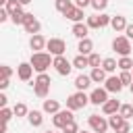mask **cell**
<instances>
[{
	"mask_svg": "<svg viewBox=\"0 0 133 133\" xmlns=\"http://www.w3.org/2000/svg\"><path fill=\"white\" fill-rule=\"evenodd\" d=\"M54 62V58H50L48 52H33L31 58H29V64L33 66V71L37 73H46V69Z\"/></svg>",
	"mask_w": 133,
	"mask_h": 133,
	"instance_id": "cell-1",
	"label": "cell"
},
{
	"mask_svg": "<svg viewBox=\"0 0 133 133\" xmlns=\"http://www.w3.org/2000/svg\"><path fill=\"white\" fill-rule=\"evenodd\" d=\"M87 104H89V98L85 96V91H77L66 98V110H79V108H85Z\"/></svg>",
	"mask_w": 133,
	"mask_h": 133,
	"instance_id": "cell-2",
	"label": "cell"
},
{
	"mask_svg": "<svg viewBox=\"0 0 133 133\" xmlns=\"http://www.w3.org/2000/svg\"><path fill=\"white\" fill-rule=\"evenodd\" d=\"M112 50H114L116 54H121V56H129V54H131V42H129V37H127V35L114 37V39H112Z\"/></svg>",
	"mask_w": 133,
	"mask_h": 133,
	"instance_id": "cell-3",
	"label": "cell"
},
{
	"mask_svg": "<svg viewBox=\"0 0 133 133\" xmlns=\"http://www.w3.org/2000/svg\"><path fill=\"white\" fill-rule=\"evenodd\" d=\"M46 48H48L50 54H54V56H64L66 44H64V39H60V37H50L48 44H46Z\"/></svg>",
	"mask_w": 133,
	"mask_h": 133,
	"instance_id": "cell-4",
	"label": "cell"
},
{
	"mask_svg": "<svg viewBox=\"0 0 133 133\" xmlns=\"http://www.w3.org/2000/svg\"><path fill=\"white\" fill-rule=\"evenodd\" d=\"M87 123H89V127L94 129V133H104V131L110 127V125H108V121H106L104 116H100V114H89Z\"/></svg>",
	"mask_w": 133,
	"mask_h": 133,
	"instance_id": "cell-5",
	"label": "cell"
},
{
	"mask_svg": "<svg viewBox=\"0 0 133 133\" xmlns=\"http://www.w3.org/2000/svg\"><path fill=\"white\" fill-rule=\"evenodd\" d=\"M52 66L56 69V73L58 75H69L71 73V69H73V62H69L64 56H54V62H52Z\"/></svg>",
	"mask_w": 133,
	"mask_h": 133,
	"instance_id": "cell-6",
	"label": "cell"
},
{
	"mask_svg": "<svg viewBox=\"0 0 133 133\" xmlns=\"http://www.w3.org/2000/svg\"><path fill=\"white\" fill-rule=\"evenodd\" d=\"M71 121H75L73 118V110H58L54 116H52V123H54V127H58V129H62L66 123H71Z\"/></svg>",
	"mask_w": 133,
	"mask_h": 133,
	"instance_id": "cell-7",
	"label": "cell"
},
{
	"mask_svg": "<svg viewBox=\"0 0 133 133\" xmlns=\"http://www.w3.org/2000/svg\"><path fill=\"white\" fill-rule=\"evenodd\" d=\"M89 102L96 104V106L106 104V102H108V91H106V87H96V89L91 91V96H89Z\"/></svg>",
	"mask_w": 133,
	"mask_h": 133,
	"instance_id": "cell-8",
	"label": "cell"
},
{
	"mask_svg": "<svg viewBox=\"0 0 133 133\" xmlns=\"http://www.w3.org/2000/svg\"><path fill=\"white\" fill-rule=\"evenodd\" d=\"M17 75H19V79L29 81V79H31V75H33V66H31L29 62H21V64L17 66Z\"/></svg>",
	"mask_w": 133,
	"mask_h": 133,
	"instance_id": "cell-9",
	"label": "cell"
},
{
	"mask_svg": "<svg viewBox=\"0 0 133 133\" xmlns=\"http://www.w3.org/2000/svg\"><path fill=\"white\" fill-rule=\"evenodd\" d=\"M104 87H106V91L118 94V91L123 89V83H121V79H118V77H108V79L104 81Z\"/></svg>",
	"mask_w": 133,
	"mask_h": 133,
	"instance_id": "cell-10",
	"label": "cell"
},
{
	"mask_svg": "<svg viewBox=\"0 0 133 133\" xmlns=\"http://www.w3.org/2000/svg\"><path fill=\"white\" fill-rule=\"evenodd\" d=\"M46 44H48V39L44 37V35H31V42H29V46H31V50H35V52H42L44 48H46Z\"/></svg>",
	"mask_w": 133,
	"mask_h": 133,
	"instance_id": "cell-11",
	"label": "cell"
},
{
	"mask_svg": "<svg viewBox=\"0 0 133 133\" xmlns=\"http://www.w3.org/2000/svg\"><path fill=\"white\" fill-rule=\"evenodd\" d=\"M87 33H89L87 23H75V25H73V35H75V37L85 39V37H87Z\"/></svg>",
	"mask_w": 133,
	"mask_h": 133,
	"instance_id": "cell-12",
	"label": "cell"
},
{
	"mask_svg": "<svg viewBox=\"0 0 133 133\" xmlns=\"http://www.w3.org/2000/svg\"><path fill=\"white\" fill-rule=\"evenodd\" d=\"M77 50H79V54H83V56H89V54H91V50H94V42H91L89 37H85V39H79V46H77Z\"/></svg>",
	"mask_w": 133,
	"mask_h": 133,
	"instance_id": "cell-13",
	"label": "cell"
},
{
	"mask_svg": "<svg viewBox=\"0 0 133 133\" xmlns=\"http://www.w3.org/2000/svg\"><path fill=\"white\" fill-rule=\"evenodd\" d=\"M64 17H66V19H71L73 23H83V17H85V15H83V8L73 6V8H71V10L64 15Z\"/></svg>",
	"mask_w": 133,
	"mask_h": 133,
	"instance_id": "cell-14",
	"label": "cell"
},
{
	"mask_svg": "<svg viewBox=\"0 0 133 133\" xmlns=\"http://www.w3.org/2000/svg\"><path fill=\"white\" fill-rule=\"evenodd\" d=\"M127 21H125V17H121V15H116V17H112L110 19V27L114 29V31H125L127 29Z\"/></svg>",
	"mask_w": 133,
	"mask_h": 133,
	"instance_id": "cell-15",
	"label": "cell"
},
{
	"mask_svg": "<svg viewBox=\"0 0 133 133\" xmlns=\"http://www.w3.org/2000/svg\"><path fill=\"white\" fill-rule=\"evenodd\" d=\"M89 85H91V77H89V75H79V77L75 79V87H77V91H85Z\"/></svg>",
	"mask_w": 133,
	"mask_h": 133,
	"instance_id": "cell-16",
	"label": "cell"
},
{
	"mask_svg": "<svg viewBox=\"0 0 133 133\" xmlns=\"http://www.w3.org/2000/svg\"><path fill=\"white\" fill-rule=\"evenodd\" d=\"M102 110H104V114H116L121 110V102L118 100H108L106 104H102Z\"/></svg>",
	"mask_w": 133,
	"mask_h": 133,
	"instance_id": "cell-17",
	"label": "cell"
},
{
	"mask_svg": "<svg viewBox=\"0 0 133 133\" xmlns=\"http://www.w3.org/2000/svg\"><path fill=\"white\" fill-rule=\"evenodd\" d=\"M89 77H91V81H94V83H104V81L108 79V77H106V71H104V69H100V66H98V69H91Z\"/></svg>",
	"mask_w": 133,
	"mask_h": 133,
	"instance_id": "cell-18",
	"label": "cell"
},
{
	"mask_svg": "<svg viewBox=\"0 0 133 133\" xmlns=\"http://www.w3.org/2000/svg\"><path fill=\"white\" fill-rule=\"evenodd\" d=\"M27 121H29V125H31V127H39V125L44 123V116H42V112H39V110H31V112L27 114Z\"/></svg>",
	"mask_w": 133,
	"mask_h": 133,
	"instance_id": "cell-19",
	"label": "cell"
},
{
	"mask_svg": "<svg viewBox=\"0 0 133 133\" xmlns=\"http://www.w3.org/2000/svg\"><path fill=\"white\" fill-rule=\"evenodd\" d=\"M85 66H89V58H87V56L79 54V56L73 58V69H81V71H83Z\"/></svg>",
	"mask_w": 133,
	"mask_h": 133,
	"instance_id": "cell-20",
	"label": "cell"
},
{
	"mask_svg": "<svg viewBox=\"0 0 133 133\" xmlns=\"http://www.w3.org/2000/svg\"><path fill=\"white\" fill-rule=\"evenodd\" d=\"M60 110V104L56 100H44V112H50V114H56Z\"/></svg>",
	"mask_w": 133,
	"mask_h": 133,
	"instance_id": "cell-21",
	"label": "cell"
},
{
	"mask_svg": "<svg viewBox=\"0 0 133 133\" xmlns=\"http://www.w3.org/2000/svg\"><path fill=\"white\" fill-rule=\"evenodd\" d=\"M23 27H25V31H27V33H31V35H37L42 25H39V21H37V19H33L31 23H27V25H23Z\"/></svg>",
	"mask_w": 133,
	"mask_h": 133,
	"instance_id": "cell-22",
	"label": "cell"
},
{
	"mask_svg": "<svg viewBox=\"0 0 133 133\" xmlns=\"http://www.w3.org/2000/svg\"><path fill=\"white\" fill-rule=\"evenodd\" d=\"M116 66H118V62H116L114 58H104V60H102V69H104L106 73H112V71H116Z\"/></svg>",
	"mask_w": 133,
	"mask_h": 133,
	"instance_id": "cell-23",
	"label": "cell"
},
{
	"mask_svg": "<svg viewBox=\"0 0 133 133\" xmlns=\"http://www.w3.org/2000/svg\"><path fill=\"white\" fill-rule=\"evenodd\" d=\"M123 123H125V118H123V116H121L118 112H116V114H110V118H108V125H110V127H112L114 131H116V129H118V127H121Z\"/></svg>",
	"mask_w": 133,
	"mask_h": 133,
	"instance_id": "cell-24",
	"label": "cell"
},
{
	"mask_svg": "<svg viewBox=\"0 0 133 133\" xmlns=\"http://www.w3.org/2000/svg\"><path fill=\"white\" fill-rule=\"evenodd\" d=\"M54 4H56V10H60L62 15H66V12H69V10L73 8V4H71V0H56Z\"/></svg>",
	"mask_w": 133,
	"mask_h": 133,
	"instance_id": "cell-25",
	"label": "cell"
},
{
	"mask_svg": "<svg viewBox=\"0 0 133 133\" xmlns=\"http://www.w3.org/2000/svg\"><path fill=\"white\" fill-rule=\"evenodd\" d=\"M118 69H121V71H131V69H133V60H131L129 56H121V60H118Z\"/></svg>",
	"mask_w": 133,
	"mask_h": 133,
	"instance_id": "cell-26",
	"label": "cell"
},
{
	"mask_svg": "<svg viewBox=\"0 0 133 133\" xmlns=\"http://www.w3.org/2000/svg\"><path fill=\"white\" fill-rule=\"evenodd\" d=\"M2 8H6L10 15H15V12H19V10H21V2H19V0H8V2H6V6H2Z\"/></svg>",
	"mask_w": 133,
	"mask_h": 133,
	"instance_id": "cell-27",
	"label": "cell"
},
{
	"mask_svg": "<svg viewBox=\"0 0 133 133\" xmlns=\"http://www.w3.org/2000/svg\"><path fill=\"white\" fill-rule=\"evenodd\" d=\"M118 114H121L125 121H127V118H131V116H133V106H131V104H121Z\"/></svg>",
	"mask_w": 133,
	"mask_h": 133,
	"instance_id": "cell-28",
	"label": "cell"
},
{
	"mask_svg": "<svg viewBox=\"0 0 133 133\" xmlns=\"http://www.w3.org/2000/svg\"><path fill=\"white\" fill-rule=\"evenodd\" d=\"M12 112H15V116H27V114H29V110H27V106H25L23 102H19V104H15V108H12Z\"/></svg>",
	"mask_w": 133,
	"mask_h": 133,
	"instance_id": "cell-29",
	"label": "cell"
},
{
	"mask_svg": "<svg viewBox=\"0 0 133 133\" xmlns=\"http://www.w3.org/2000/svg\"><path fill=\"white\" fill-rule=\"evenodd\" d=\"M87 27L89 29H100V15H89L87 17Z\"/></svg>",
	"mask_w": 133,
	"mask_h": 133,
	"instance_id": "cell-30",
	"label": "cell"
},
{
	"mask_svg": "<svg viewBox=\"0 0 133 133\" xmlns=\"http://www.w3.org/2000/svg\"><path fill=\"white\" fill-rule=\"evenodd\" d=\"M48 85H37V83H33V91H35V96L37 98H46L48 96Z\"/></svg>",
	"mask_w": 133,
	"mask_h": 133,
	"instance_id": "cell-31",
	"label": "cell"
},
{
	"mask_svg": "<svg viewBox=\"0 0 133 133\" xmlns=\"http://www.w3.org/2000/svg\"><path fill=\"white\" fill-rule=\"evenodd\" d=\"M118 79H121V83H123V85H131V83H133V75H131L129 71H121Z\"/></svg>",
	"mask_w": 133,
	"mask_h": 133,
	"instance_id": "cell-32",
	"label": "cell"
},
{
	"mask_svg": "<svg viewBox=\"0 0 133 133\" xmlns=\"http://www.w3.org/2000/svg\"><path fill=\"white\" fill-rule=\"evenodd\" d=\"M10 21H12L15 25H23V23H25V12H23V10H19V12L10 15Z\"/></svg>",
	"mask_w": 133,
	"mask_h": 133,
	"instance_id": "cell-33",
	"label": "cell"
},
{
	"mask_svg": "<svg viewBox=\"0 0 133 133\" xmlns=\"http://www.w3.org/2000/svg\"><path fill=\"white\" fill-rule=\"evenodd\" d=\"M33 83H37V85H48V87H50V83H52V81H50V77H48L46 73H39V75H37V79H35Z\"/></svg>",
	"mask_w": 133,
	"mask_h": 133,
	"instance_id": "cell-34",
	"label": "cell"
},
{
	"mask_svg": "<svg viewBox=\"0 0 133 133\" xmlns=\"http://www.w3.org/2000/svg\"><path fill=\"white\" fill-rule=\"evenodd\" d=\"M62 133H79V127H77V123H75V121L66 123V125L62 127Z\"/></svg>",
	"mask_w": 133,
	"mask_h": 133,
	"instance_id": "cell-35",
	"label": "cell"
},
{
	"mask_svg": "<svg viewBox=\"0 0 133 133\" xmlns=\"http://www.w3.org/2000/svg\"><path fill=\"white\" fill-rule=\"evenodd\" d=\"M87 58H89V66H91V69H98V66H100V54H94V52H91Z\"/></svg>",
	"mask_w": 133,
	"mask_h": 133,
	"instance_id": "cell-36",
	"label": "cell"
},
{
	"mask_svg": "<svg viewBox=\"0 0 133 133\" xmlns=\"http://www.w3.org/2000/svg\"><path fill=\"white\" fill-rule=\"evenodd\" d=\"M12 114H15V112H12L10 108H2V110H0V118H2V123H8Z\"/></svg>",
	"mask_w": 133,
	"mask_h": 133,
	"instance_id": "cell-37",
	"label": "cell"
},
{
	"mask_svg": "<svg viewBox=\"0 0 133 133\" xmlns=\"http://www.w3.org/2000/svg\"><path fill=\"white\" fill-rule=\"evenodd\" d=\"M106 4H108V0H91V6H94L96 10H104Z\"/></svg>",
	"mask_w": 133,
	"mask_h": 133,
	"instance_id": "cell-38",
	"label": "cell"
},
{
	"mask_svg": "<svg viewBox=\"0 0 133 133\" xmlns=\"http://www.w3.org/2000/svg\"><path fill=\"white\" fill-rule=\"evenodd\" d=\"M110 19L112 17H108V15H100V29L106 27V25H110Z\"/></svg>",
	"mask_w": 133,
	"mask_h": 133,
	"instance_id": "cell-39",
	"label": "cell"
},
{
	"mask_svg": "<svg viewBox=\"0 0 133 133\" xmlns=\"http://www.w3.org/2000/svg\"><path fill=\"white\" fill-rule=\"evenodd\" d=\"M10 75H12V69L6 66V64H2V79H10Z\"/></svg>",
	"mask_w": 133,
	"mask_h": 133,
	"instance_id": "cell-40",
	"label": "cell"
},
{
	"mask_svg": "<svg viewBox=\"0 0 133 133\" xmlns=\"http://www.w3.org/2000/svg\"><path fill=\"white\" fill-rule=\"evenodd\" d=\"M129 131H131V125H129V121H125V123H123V125L116 129V133H129Z\"/></svg>",
	"mask_w": 133,
	"mask_h": 133,
	"instance_id": "cell-41",
	"label": "cell"
},
{
	"mask_svg": "<svg viewBox=\"0 0 133 133\" xmlns=\"http://www.w3.org/2000/svg\"><path fill=\"white\" fill-rule=\"evenodd\" d=\"M10 19V12L6 10V8H0V23H4V21H8Z\"/></svg>",
	"mask_w": 133,
	"mask_h": 133,
	"instance_id": "cell-42",
	"label": "cell"
},
{
	"mask_svg": "<svg viewBox=\"0 0 133 133\" xmlns=\"http://www.w3.org/2000/svg\"><path fill=\"white\" fill-rule=\"evenodd\" d=\"M91 4V0H75V6L77 8H85V6H89Z\"/></svg>",
	"mask_w": 133,
	"mask_h": 133,
	"instance_id": "cell-43",
	"label": "cell"
},
{
	"mask_svg": "<svg viewBox=\"0 0 133 133\" xmlns=\"http://www.w3.org/2000/svg\"><path fill=\"white\" fill-rule=\"evenodd\" d=\"M125 35H127L129 39H133V23H131V25H127V29H125Z\"/></svg>",
	"mask_w": 133,
	"mask_h": 133,
	"instance_id": "cell-44",
	"label": "cell"
},
{
	"mask_svg": "<svg viewBox=\"0 0 133 133\" xmlns=\"http://www.w3.org/2000/svg\"><path fill=\"white\" fill-rule=\"evenodd\" d=\"M6 102H8V98H6L4 94H0V106H2V108H6Z\"/></svg>",
	"mask_w": 133,
	"mask_h": 133,
	"instance_id": "cell-45",
	"label": "cell"
},
{
	"mask_svg": "<svg viewBox=\"0 0 133 133\" xmlns=\"http://www.w3.org/2000/svg\"><path fill=\"white\" fill-rule=\"evenodd\" d=\"M6 87H8V79H2L0 81V89H6Z\"/></svg>",
	"mask_w": 133,
	"mask_h": 133,
	"instance_id": "cell-46",
	"label": "cell"
},
{
	"mask_svg": "<svg viewBox=\"0 0 133 133\" xmlns=\"http://www.w3.org/2000/svg\"><path fill=\"white\" fill-rule=\"evenodd\" d=\"M19 2H21V6H25V4H29L31 0H19Z\"/></svg>",
	"mask_w": 133,
	"mask_h": 133,
	"instance_id": "cell-47",
	"label": "cell"
},
{
	"mask_svg": "<svg viewBox=\"0 0 133 133\" xmlns=\"http://www.w3.org/2000/svg\"><path fill=\"white\" fill-rule=\"evenodd\" d=\"M6 2H8V0H0V4H2V6H6Z\"/></svg>",
	"mask_w": 133,
	"mask_h": 133,
	"instance_id": "cell-48",
	"label": "cell"
},
{
	"mask_svg": "<svg viewBox=\"0 0 133 133\" xmlns=\"http://www.w3.org/2000/svg\"><path fill=\"white\" fill-rule=\"evenodd\" d=\"M129 87H131V91H133V83H131V85H129Z\"/></svg>",
	"mask_w": 133,
	"mask_h": 133,
	"instance_id": "cell-49",
	"label": "cell"
},
{
	"mask_svg": "<svg viewBox=\"0 0 133 133\" xmlns=\"http://www.w3.org/2000/svg\"><path fill=\"white\" fill-rule=\"evenodd\" d=\"M79 133H87V131H79Z\"/></svg>",
	"mask_w": 133,
	"mask_h": 133,
	"instance_id": "cell-50",
	"label": "cell"
},
{
	"mask_svg": "<svg viewBox=\"0 0 133 133\" xmlns=\"http://www.w3.org/2000/svg\"><path fill=\"white\" fill-rule=\"evenodd\" d=\"M46 133H52V131H46Z\"/></svg>",
	"mask_w": 133,
	"mask_h": 133,
	"instance_id": "cell-51",
	"label": "cell"
}]
</instances>
